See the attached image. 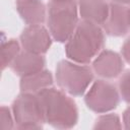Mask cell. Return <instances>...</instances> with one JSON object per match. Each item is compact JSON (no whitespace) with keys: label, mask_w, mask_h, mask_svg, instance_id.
Listing matches in <instances>:
<instances>
[{"label":"cell","mask_w":130,"mask_h":130,"mask_svg":"<svg viewBox=\"0 0 130 130\" xmlns=\"http://www.w3.org/2000/svg\"><path fill=\"white\" fill-rule=\"evenodd\" d=\"M53 75L51 71L43 69L37 73L22 76L20 78L19 87L21 92L38 93L41 90L52 86Z\"/></svg>","instance_id":"4fadbf2b"},{"label":"cell","mask_w":130,"mask_h":130,"mask_svg":"<svg viewBox=\"0 0 130 130\" xmlns=\"http://www.w3.org/2000/svg\"><path fill=\"white\" fill-rule=\"evenodd\" d=\"M121 54L123 59L130 64V37L124 42L122 48H121Z\"/></svg>","instance_id":"ac0fdd59"},{"label":"cell","mask_w":130,"mask_h":130,"mask_svg":"<svg viewBox=\"0 0 130 130\" xmlns=\"http://www.w3.org/2000/svg\"><path fill=\"white\" fill-rule=\"evenodd\" d=\"M112 2L114 3H119V4H130V0H112Z\"/></svg>","instance_id":"ffe728a7"},{"label":"cell","mask_w":130,"mask_h":130,"mask_svg":"<svg viewBox=\"0 0 130 130\" xmlns=\"http://www.w3.org/2000/svg\"><path fill=\"white\" fill-rule=\"evenodd\" d=\"M77 6L82 20L103 25L108 18L110 4L107 0H78Z\"/></svg>","instance_id":"30bf717a"},{"label":"cell","mask_w":130,"mask_h":130,"mask_svg":"<svg viewBox=\"0 0 130 130\" xmlns=\"http://www.w3.org/2000/svg\"><path fill=\"white\" fill-rule=\"evenodd\" d=\"M105 45V31L101 25L81 20L67 40L65 54L67 58L79 64L89 63L102 51Z\"/></svg>","instance_id":"6da1fadb"},{"label":"cell","mask_w":130,"mask_h":130,"mask_svg":"<svg viewBox=\"0 0 130 130\" xmlns=\"http://www.w3.org/2000/svg\"><path fill=\"white\" fill-rule=\"evenodd\" d=\"M119 93L124 102L130 104V70L122 74L119 79Z\"/></svg>","instance_id":"2e32d148"},{"label":"cell","mask_w":130,"mask_h":130,"mask_svg":"<svg viewBox=\"0 0 130 130\" xmlns=\"http://www.w3.org/2000/svg\"><path fill=\"white\" fill-rule=\"evenodd\" d=\"M45 65L46 59L43 55L22 51L17 55L10 67L15 74L22 77L43 70Z\"/></svg>","instance_id":"8fae6325"},{"label":"cell","mask_w":130,"mask_h":130,"mask_svg":"<svg viewBox=\"0 0 130 130\" xmlns=\"http://www.w3.org/2000/svg\"><path fill=\"white\" fill-rule=\"evenodd\" d=\"M124 69L123 58L114 51L103 50L92 62V70L100 77L112 79L119 76Z\"/></svg>","instance_id":"9c48e42d"},{"label":"cell","mask_w":130,"mask_h":130,"mask_svg":"<svg viewBox=\"0 0 130 130\" xmlns=\"http://www.w3.org/2000/svg\"><path fill=\"white\" fill-rule=\"evenodd\" d=\"M51 1H68V0H51Z\"/></svg>","instance_id":"44dd1931"},{"label":"cell","mask_w":130,"mask_h":130,"mask_svg":"<svg viewBox=\"0 0 130 130\" xmlns=\"http://www.w3.org/2000/svg\"><path fill=\"white\" fill-rule=\"evenodd\" d=\"M20 45L24 51L45 54L52 45V36L44 25L31 24L26 26L20 34Z\"/></svg>","instance_id":"52a82bcc"},{"label":"cell","mask_w":130,"mask_h":130,"mask_svg":"<svg viewBox=\"0 0 130 130\" xmlns=\"http://www.w3.org/2000/svg\"><path fill=\"white\" fill-rule=\"evenodd\" d=\"M102 27L107 35L112 37H122L129 32L130 7L124 4L110 3L109 15Z\"/></svg>","instance_id":"ba28073f"},{"label":"cell","mask_w":130,"mask_h":130,"mask_svg":"<svg viewBox=\"0 0 130 130\" xmlns=\"http://www.w3.org/2000/svg\"><path fill=\"white\" fill-rule=\"evenodd\" d=\"M37 94L43 107L46 123L57 129H70L77 124V106L65 91L50 86Z\"/></svg>","instance_id":"7a4b0ae2"},{"label":"cell","mask_w":130,"mask_h":130,"mask_svg":"<svg viewBox=\"0 0 130 130\" xmlns=\"http://www.w3.org/2000/svg\"><path fill=\"white\" fill-rule=\"evenodd\" d=\"M20 53V44L18 41L11 39L1 43V67L4 70L10 66L17 55Z\"/></svg>","instance_id":"5bb4252c"},{"label":"cell","mask_w":130,"mask_h":130,"mask_svg":"<svg viewBox=\"0 0 130 130\" xmlns=\"http://www.w3.org/2000/svg\"><path fill=\"white\" fill-rule=\"evenodd\" d=\"M0 122H1V129L2 130L12 129L15 125L12 110L10 111L9 108L2 106L0 109Z\"/></svg>","instance_id":"e0dca14e"},{"label":"cell","mask_w":130,"mask_h":130,"mask_svg":"<svg viewBox=\"0 0 130 130\" xmlns=\"http://www.w3.org/2000/svg\"><path fill=\"white\" fill-rule=\"evenodd\" d=\"M55 78L63 91L72 96H81L93 79V70L84 64L61 60L56 66Z\"/></svg>","instance_id":"277c9868"},{"label":"cell","mask_w":130,"mask_h":130,"mask_svg":"<svg viewBox=\"0 0 130 130\" xmlns=\"http://www.w3.org/2000/svg\"><path fill=\"white\" fill-rule=\"evenodd\" d=\"M11 110L15 127L18 129H42L46 123L43 107L37 93L21 92L13 101Z\"/></svg>","instance_id":"5b68a950"},{"label":"cell","mask_w":130,"mask_h":130,"mask_svg":"<svg viewBox=\"0 0 130 130\" xmlns=\"http://www.w3.org/2000/svg\"><path fill=\"white\" fill-rule=\"evenodd\" d=\"M86 107L98 114L115 110L120 103V93L116 86L103 79L95 80L84 96Z\"/></svg>","instance_id":"8992f818"},{"label":"cell","mask_w":130,"mask_h":130,"mask_svg":"<svg viewBox=\"0 0 130 130\" xmlns=\"http://www.w3.org/2000/svg\"><path fill=\"white\" fill-rule=\"evenodd\" d=\"M78 24V6L75 0L50 1L47 10V25L53 40L65 43Z\"/></svg>","instance_id":"3957f363"},{"label":"cell","mask_w":130,"mask_h":130,"mask_svg":"<svg viewBox=\"0 0 130 130\" xmlns=\"http://www.w3.org/2000/svg\"><path fill=\"white\" fill-rule=\"evenodd\" d=\"M122 124L117 114H105L100 116L93 125V129H121Z\"/></svg>","instance_id":"9a60e30c"},{"label":"cell","mask_w":130,"mask_h":130,"mask_svg":"<svg viewBox=\"0 0 130 130\" xmlns=\"http://www.w3.org/2000/svg\"><path fill=\"white\" fill-rule=\"evenodd\" d=\"M16 10L28 25L42 24L47 20V9L43 0H16Z\"/></svg>","instance_id":"7c38bea8"},{"label":"cell","mask_w":130,"mask_h":130,"mask_svg":"<svg viewBox=\"0 0 130 130\" xmlns=\"http://www.w3.org/2000/svg\"><path fill=\"white\" fill-rule=\"evenodd\" d=\"M123 124L125 129L130 130V107H128L123 113Z\"/></svg>","instance_id":"d6986e66"}]
</instances>
